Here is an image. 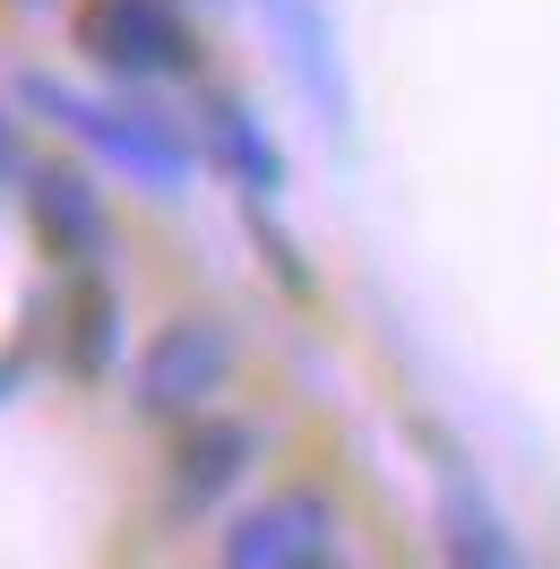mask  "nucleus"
Returning a JSON list of instances; mask_svg holds the SVG:
<instances>
[{
	"instance_id": "1",
	"label": "nucleus",
	"mask_w": 560,
	"mask_h": 569,
	"mask_svg": "<svg viewBox=\"0 0 560 569\" xmlns=\"http://www.w3.org/2000/svg\"><path fill=\"white\" fill-rule=\"evenodd\" d=\"M18 104L36 112V121H52L61 139H78L96 164H112L121 181H139L147 199H181V190L199 181V164H208L181 121L130 104V96H78L70 78H52V70L18 78Z\"/></svg>"
},
{
	"instance_id": "2",
	"label": "nucleus",
	"mask_w": 560,
	"mask_h": 569,
	"mask_svg": "<svg viewBox=\"0 0 560 569\" xmlns=\"http://www.w3.org/2000/svg\"><path fill=\"white\" fill-rule=\"evenodd\" d=\"M78 52L121 87L199 70V36H190L181 0H78Z\"/></svg>"
},
{
	"instance_id": "3",
	"label": "nucleus",
	"mask_w": 560,
	"mask_h": 569,
	"mask_svg": "<svg viewBox=\"0 0 560 569\" xmlns=\"http://www.w3.org/2000/svg\"><path fill=\"white\" fill-rule=\"evenodd\" d=\"M139 415H156V423H190V415H208L216 389L233 380V328L208 320V311H173V320L156 328L139 346Z\"/></svg>"
},
{
	"instance_id": "4",
	"label": "nucleus",
	"mask_w": 560,
	"mask_h": 569,
	"mask_svg": "<svg viewBox=\"0 0 560 569\" xmlns=\"http://www.w3.org/2000/svg\"><path fill=\"white\" fill-rule=\"evenodd\" d=\"M259 9V27L277 43L284 78L302 87V104L328 139H346L353 130V70H346V43H337V9L328 0H250Z\"/></svg>"
},
{
	"instance_id": "5",
	"label": "nucleus",
	"mask_w": 560,
	"mask_h": 569,
	"mask_svg": "<svg viewBox=\"0 0 560 569\" xmlns=\"http://www.w3.org/2000/svg\"><path fill=\"white\" fill-rule=\"evenodd\" d=\"M337 500L328 492H277V500H250L242 518L224 527L216 543V569H328L337 561Z\"/></svg>"
},
{
	"instance_id": "6",
	"label": "nucleus",
	"mask_w": 560,
	"mask_h": 569,
	"mask_svg": "<svg viewBox=\"0 0 560 569\" xmlns=\"http://www.w3.org/2000/svg\"><path fill=\"white\" fill-rule=\"evenodd\" d=\"M18 199H27V224H36L43 259H61V268H104L112 216H104V199H96L87 164H27Z\"/></svg>"
},
{
	"instance_id": "7",
	"label": "nucleus",
	"mask_w": 560,
	"mask_h": 569,
	"mask_svg": "<svg viewBox=\"0 0 560 569\" xmlns=\"http://www.w3.org/2000/svg\"><path fill=\"white\" fill-rule=\"evenodd\" d=\"M259 466V431L233 423V415H190L173 431V458H164V492H173L181 518H208L216 500H233Z\"/></svg>"
},
{
	"instance_id": "8",
	"label": "nucleus",
	"mask_w": 560,
	"mask_h": 569,
	"mask_svg": "<svg viewBox=\"0 0 560 569\" xmlns=\"http://www.w3.org/2000/svg\"><path fill=\"white\" fill-rule=\"evenodd\" d=\"M199 156H208L242 199H277V190H284V147H277V130H268L259 104L233 96V87H208V96H199Z\"/></svg>"
},
{
	"instance_id": "9",
	"label": "nucleus",
	"mask_w": 560,
	"mask_h": 569,
	"mask_svg": "<svg viewBox=\"0 0 560 569\" xmlns=\"http://www.w3.org/2000/svg\"><path fill=\"white\" fill-rule=\"evenodd\" d=\"M52 346H61V371H70L78 389L112 380L130 328H121V284H112L104 268H70L61 302H52Z\"/></svg>"
},
{
	"instance_id": "10",
	"label": "nucleus",
	"mask_w": 560,
	"mask_h": 569,
	"mask_svg": "<svg viewBox=\"0 0 560 569\" xmlns=\"http://www.w3.org/2000/svg\"><path fill=\"white\" fill-rule=\"evenodd\" d=\"M440 552L449 569H526L518 535L500 518V500L483 492V475L466 466V449H440Z\"/></svg>"
},
{
	"instance_id": "11",
	"label": "nucleus",
	"mask_w": 560,
	"mask_h": 569,
	"mask_svg": "<svg viewBox=\"0 0 560 569\" xmlns=\"http://www.w3.org/2000/svg\"><path fill=\"white\" fill-rule=\"evenodd\" d=\"M242 216H250V242H259V259H268V277L293 293V302H311L319 293V277L302 268V250H293V233H284L277 216H268V199H242Z\"/></svg>"
},
{
	"instance_id": "12",
	"label": "nucleus",
	"mask_w": 560,
	"mask_h": 569,
	"mask_svg": "<svg viewBox=\"0 0 560 569\" xmlns=\"http://www.w3.org/2000/svg\"><path fill=\"white\" fill-rule=\"evenodd\" d=\"M27 181V147H18V121L0 112V190H18Z\"/></svg>"
},
{
	"instance_id": "13",
	"label": "nucleus",
	"mask_w": 560,
	"mask_h": 569,
	"mask_svg": "<svg viewBox=\"0 0 560 569\" xmlns=\"http://www.w3.org/2000/svg\"><path fill=\"white\" fill-rule=\"evenodd\" d=\"M9 380H27V346H9V355H0V397H18Z\"/></svg>"
},
{
	"instance_id": "14",
	"label": "nucleus",
	"mask_w": 560,
	"mask_h": 569,
	"mask_svg": "<svg viewBox=\"0 0 560 569\" xmlns=\"http://www.w3.org/2000/svg\"><path fill=\"white\" fill-rule=\"evenodd\" d=\"M328 569H337V561H328Z\"/></svg>"
}]
</instances>
